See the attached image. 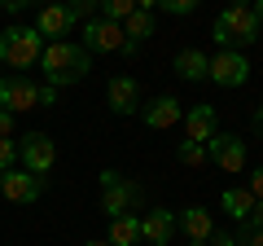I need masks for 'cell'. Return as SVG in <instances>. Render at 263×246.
I'll return each mask as SVG.
<instances>
[{"mask_svg":"<svg viewBox=\"0 0 263 246\" xmlns=\"http://www.w3.org/2000/svg\"><path fill=\"white\" fill-rule=\"evenodd\" d=\"M176 211H167V207H149L141 216V242H149V246H167L171 237H176Z\"/></svg>","mask_w":263,"mask_h":246,"instance_id":"8fae6325","label":"cell"},{"mask_svg":"<svg viewBox=\"0 0 263 246\" xmlns=\"http://www.w3.org/2000/svg\"><path fill=\"white\" fill-rule=\"evenodd\" d=\"M79 44H84L88 53H123V57L136 53V44H127L123 27H119V22H110V18H88V22H84V40H79Z\"/></svg>","mask_w":263,"mask_h":246,"instance_id":"5b68a950","label":"cell"},{"mask_svg":"<svg viewBox=\"0 0 263 246\" xmlns=\"http://www.w3.org/2000/svg\"><path fill=\"white\" fill-rule=\"evenodd\" d=\"M44 5H57V0H44Z\"/></svg>","mask_w":263,"mask_h":246,"instance_id":"8d00e7d4","label":"cell"},{"mask_svg":"<svg viewBox=\"0 0 263 246\" xmlns=\"http://www.w3.org/2000/svg\"><path fill=\"white\" fill-rule=\"evenodd\" d=\"M40 66H44V84L53 88H70L79 79H88L92 71V53L75 40H48L44 53H40Z\"/></svg>","mask_w":263,"mask_h":246,"instance_id":"6da1fadb","label":"cell"},{"mask_svg":"<svg viewBox=\"0 0 263 246\" xmlns=\"http://www.w3.org/2000/svg\"><path fill=\"white\" fill-rule=\"evenodd\" d=\"M97 9H101V18H110V22H123L132 9H136V0H97Z\"/></svg>","mask_w":263,"mask_h":246,"instance_id":"7402d4cb","label":"cell"},{"mask_svg":"<svg viewBox=\"0 0 263 246\" xmlns=\"http://www.w3.org/2000/svg\"><path fill=\"white\" fill-rule=\"evenodd\" d=\"M211 36H215L219 48H250L259 40V18H254V9L246 0H228L219 9L215 27H211Z\"/></svg>","mask_w":263,"mask_h":246,"instance_id":"7a4b0ae2","label":"cell"},{"mask_svg":"<svg viewBox=\"0 0 263 246\" xmlns=\"http://www.w3.org/2000/svg\"><path fill=\"white\" fill-rule=\"evenodd\" d=\"M237 242H241V246H263V229H241Z\"/></svg>","mask_w":263,"mask_h":246,"instance_id":"484cf974","label":"cell"},{"mask_svg":"<svg viewBox=\"0 0 263 246\" xmlns=\"http://www.w3.org/2000/svg\"><path fill=\"white\" fill-rule=\"evenodd\" d=\"M40 53H44V36L35 27H5L0 31V66L22 71L40 66Z\"/></svg>","mask_w":263,"mask_h":246,"instance_id":"3957f363","label":"cell"},{"mask_svg":"<svg viewBox=\"0 0 263 246\" xmlns=\"http://www.w3.org/2000/svg\"><path fill=\"white\" fill-rule=\"evenodd\" d=\"M145 119V128H154V132H167V128H176L180 119H184V106L176 101V97H154L149 106L141 101V110H136Z\"/></svg>","mask_w":263,"mask_h":246,"instance_id":"7c38bea8","label":"cell"},{"mask_svg":"<svg viewBox=\"0 0 263 246\" xmlns=\"http://www.w3.org/2000/svg\"><path fill=\"white\" fill-rule=\"evenodd\" d=\"M250 9H254V18H259V27H263V0H254Z\"/></svg>","mask_w":263,"mask_h":246,"instance_id":"e575fe53","label":"cell"},{"mask_svg":"<svg viewBox=\"0 0 263 246\" xmlns=\"http://www.w3.org/2000/svg\"><path fill=\"white\" fill-rule=\"evenodd\" d=\"M176 75L184 84H202L206 79V53L202 48H180L176 53Z\"/></svg>","mask_w":263,"mask_h":246,"instance_id":"ac0fdd59","label":"cell"},{"mask_svg":"<svg viewBox=\"0 0 263 246\" xmlns=\"http://www.w3.org/2000/svg\"><path fill=\"white\" fill-rule=\"evenodd\" d=\"M246 189L254 194V202H263V167H254V176H250V185Z\"/></svg>","mask_w":263,"mask_h":246,"instance_id":"4316f807","label":"cell"},{"mask_svg":"<svg viewBox=\"0 0 263 246\" xmlns=\"http://www.w3.org/2000/svg\"><path fill=\"white\" fill-rule=\"evenodd\" d=\"M206 246H237V237H233V233H219V229H215V233L206 237Z\"/></svg>","mask_w":263,"mask_h":246,"instance_id":"f1b7e54d","label":"cell"},{"mask_svg":"<svg viewBox=\"0 0 263 246\" xmlns=\"http://www.w3.org/2000/svg\"><path fill=\"white\" fill-rule=\"evenodd\" d=\"M176 154H180L184 167H206V163H211V159H206V145H197V141H180Z\"/></svg>","mask_w":263,"mask_h":246,"instance_id":"44dd1931","label":"cell"},{"mask_svg":"<svg viewBox=\"0 0 263 246\" xmlns=\"http://www.w3.org/2000/svg\"><path fill=\"white\" fill-rule=\"evenodd\" d=\"M0 194L9 202H40L44 198V176H31L27 167H9V171H0Z\"/></svg>","mask_w":263,"mask_h":246,"instance_id":"30bf717a","label":"cell"},{"mask_svg":"<svg viewBox=\"0 0 263 246\" xmlns=\"http://www.w3.org/2000/svg\"><path fill=\"white\" fill-rule=\"evenodd\" d=\"M105 97H110L114 114H136L141 110V84H136L132 75H114L110 88H105Z\"/></svg>","mask_w":263,"mask_h":246,"instance_id":"9a60e30c","label":"cell"},{"mask_svg":"<svg viewBox=\"0 0 263 246\" xmlns=\"http://www.w3.org/2000/svg\"><path fill=\"white\" fill-rule=\"evenodd\" d=\"M136 9H149L154 13V9H158V0H136Z\"/></svg>","mask_w":263,"mask_h":246,"instance_id":"836d02e7","label":"cell"},{"mask_svg":"<svg viewBox=\"0 0 263 246\" xmlns=\"http://www.w3.org/2000/svg\"><path fill=\"white\" fill-rule=\"evenodd\" d=\"M0 9H9V13H22V9H31V0H0Z\"/></svg>","mask_w":263,"mask_h":246,"instance_id":"1f68e13d","label":"cell"},{"mask_svg":"<svg viewBox=\"0 0 263 246\" xmlns=\"http://www.w3.org/2000/svg\"><path fill=\"white\" fill-rule=\"evenodd\" d=\"M18 159H22V167H27L31 176H48V171H53V163H57L53 136H44V132L22 136V141H18Z\"/></svg>","mask_w":263,"mask_h":246,"instance_id":"ba28073f","label":"cell"},{"mask_svg":"<svg viewBox=\"0 0 263 246\" xmlns=\"http://www.w3.org/2000/svg\"><path fill=\"white\" fill-rule=\"evenodd\" d=\"M0 110H9V114L40 110V84L31 75H5L0 79Z\"/></svg>","mask_w":263,"mask_h":246,"instance_id":"52a82bcc","label":"cell"},{"mask_svg":"<svg viewBox=\"0 0 263 246\" xmlns=\"http://www.w3.org/2000/svg\"><path fill=\"white\" fill-rule=\"evenodd\" d=\"M0 79H5V71H0Z\"/></svg>","mask_w":263,"mask_h":246,"instance_id":"74e56055","label":"cell"},{"mask_svg":"<svg viewBox=\"0 0 263 246\" xmlns=\"http://www.w3.org/2000/svg\"><path fill=\"white\" fill-rule=\"evenodd\" d=\"M13 119H18V114H9V110H0V136H13Z\"/></svg>","mask_w":263,"mask_h":246,"instance_id":"f546056e","label":"cell"},{"mask_svg":"<svg viewBox=\"0 0 263 246\" xmlns=\"http://www.w3.org/2000/svg\"><path fill=\"white\" fill-rule=\"evenodd\" d=\"M219 132V114H215V106H193V110L184 114V141H197V145H206L211 136Z\"/></svg>","mask_w":263,"mask_h":246,"instance_id":"4fadbf2b","label":"cell"},{"mask_svg":"<svg viewBox=\"0 0 263 246\" xmlns=\"http://www.w3.org/2000/svg\"><path fill=\"white\" fill-rule=\"evenodd\" d=\"M176 224L184 229V237H189L193 246H206V237L215 233V220H211L206 207H184V216H180Z\"/></svg>","mask_w":263,"mask_h":246,"instance_id":"2e32d148","label":"cell"},{"mask_svg":"<svg viewBox=\"0 0 263 246\" xmlns=\"http://www.w3.org/2000/svg\"><path fill=\"white\" fill-rule=\"evenodd\" d=\"M241 229H263V202H254V211L241 220Z\"/></svg>","mask_w":263,"mask_h":246,"instance_id":"83f0119b","label":"cell"},{"mask_svg":"<svg viewBox=\"0 0 263 246\" xmlns=\"http://www.w3.org/2000/svg\"><path fill=\"white\" fill-rule=\"evenodd\" d=\"M101 211L105 216H123V211H141V185H136V180H123L119 171H110L105 167L101 176Z\"/></svg>","mask_w":263,"mask_h":246,"instance_id":"277c9868","label":"cell"},{"mask_svg":"<svg viewBox=\"0 0 263 246\" xmlns=\"http://www.w3.org/2000/svg\"><path fill=\"white\" fill-rule=\"evenodd\" d=\"M158 9H167V13H176V18H184V13L197 9V0H158Z\"/></svg>","mask_w":263,"mask_h":246,"instance_id":"d4e9b609","label":"cell"},{"mask_svg":"<svg viewBox=\"0 0 263 246\" xmlns=\"http://www.w3.org/2000/svg\"><path fill=\"white\" fill-rule=\"evenodd\" d=\"M84 246H110V242H84Z\"/></svg>","mask_w":263,"mask_h":246,"instance_id":"d590c367","label":"cell"},{"mask_svg":"<svg viewBox=\"0 0 263 246\" xmlns=\"http://www.w3.org/2000/svg\"><path fill=\"white\" fill-rule=\"evenodd\" d=\"M35 31L48 40H70V31H75V18L66 13V5L57 0V5H44V9L35 13Z\"/></svg>","mask_w":263,"mask_h":246,"instance_id":"5bb4252c","label":"cell"},{"mask_svg":"<svg viewBox=\"0 0 263 246\" xmlns=\"http://www.w3.org/2000/svg\"><path fill=\"white\" fill-rule=\"evenodd\" d=\"M119 27H123V36H127V44H136V48H141L145 40L154 36V13H149V9H132L127 18L119 22Z\"/></svg>","mask_w":263,"mask_h":246,"instance_id":"d6986e66","label":"cell"},{"mask_svg":"<svg viewBox=\"0 0 263 246\" xmlns=\"http://www.w3.org/2000/svg\"><path fill=\"white\" fill-rule=\"evenodd\" d=\"M254 128H259V136H263V106H254Z\"/></svg>","mask_w":263,"mask_h":246,"instance_id":"d6a6232c","label":"cell"},{"mask_svg":"<svg viewBox=\"0 0 263 246\" xmlns=\"http://www.w3.org/2000/svg\"><path fill=\"white\" fill-rule=\"evenodd\" d=\"M206 159L215 163L219 171H228V176H237V171L246 167V141L237 132H215L206 141Z\"/></svg>","mask_w":263,"mask_h":246,"instance_id":"9c48e42d","label":"cell"},{"mask_svg":"<svg viewBox=\"0 0 263 246\" xmlns=\"http://www.w3.org/2000/svg\"><path fill=\"white\" fill-rule=\"evenodd\" d=\"M57 101V88L53 84H40V106H53Z\"/></svg>","mask_w":263,"mask_h":246,"instance_id":"4dcf8cb0","label":"cell"},{"mask_svg":"<svg viewBox=\"0 0 263 246\" xmlns=\"http://www.w3.org/2000/svg\"><path fill=\"white\" fill-rule=\"evenodd\" d=\"M206 79L219 88H241L250 79V62L241 48H219L215 57H206Z\"/></svg>","mask_w":263,"mask_h":246,"instance_id":"8992f818","label":"cell"},{"mask_svg":"<svg viewBox=\"0 0 263 246\" xmlns=\"http://www.w3.org/2000/svg\"><path fill=\"white\" fill-rule=\"evenodd\" d=\"M18 163V141L13 136H0V171H9Z\"/></svg>","mask_w":263,"mask_h":246,"instance_id":"cb8c5ba5","label":"cell"},{"mask_svg":"<svg viewBox=\"0 0 263 246\" xmlns=\"http://www.w3.org/2000/svg\"><path fill=\"white\" fill-rule=\"evenodd\" d=\"M110 246H136L141 242V216L136 211H123V216H110V233H105Z\"/></svg>","mask_w":263,"mask_h":246,"instance_id":"e0dca14e","label":"cell"},{"mask_svg":"<svg viewBox=\"0 0 263 246\" xmlns=\"http://www.w3.org/2000/svg\"><path fill=\"white\" fill-rule=\"evenodd\" d=\"M219 211H228L233 220H246V216L254 211V194H250V189H241V185H233V189L219 194Z\"/></svg>","mask_w":263,"mask_h":246,"instance_id":"ffe728a7","label":"cell"},{"mask_svg":"<svg viewBox=\"0 0 263 246\" xmlns=\"http://www.w3.org/2000/svg\"><path fill=\"white\" fill-rule=\"evenodd\" d=\"M66 5V13L75 18V27H84L88 18H92V9H97V0H62Z\"/></svg>","mask_w":263,"mask_h":246,"instance_id":"603a6c76","label":"cell"}]
</instances>
